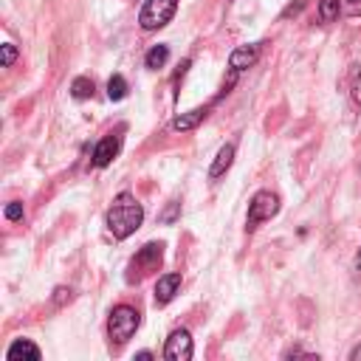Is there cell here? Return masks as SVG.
I'll use <instances>...</instances> for the list:
<instances>
[{
	"label": "cell",
	"instance_id": "obj_1",
	"mask_svg": "<svg viewBox=\"0 0 361 361\" xmlns=\"http://www.w3.org/2000/svg\"><path fill=\"white\" fill-rule=\"evenodd\" d=\"M144 220V206L130 195V192H122L113 206H110V212H107V229L116 240H125L130 237Z\"/></svg>",
	"mask_w": 361,
	"mask_h": 361
},
{
	"label": "cell",
	"instance_id": "obj_2",
	"mask_svg": "<svg viewBox=\"0 0 361 361\" xmlns=\"http://www.w3.org/2000/svg\"><path fill=\"white\" fill-rule=\"evenodd\" d=\"M178 9V0H147V6L138 14V23L144 32H156V28H164Z\"/></svg>",
	"mask_w": 361,
	"mask_h": 361
},
{
	"label": "cell",
	"instance_id": "obj_3",
	"mask_svg": "<svg viewBox=\"0 0 361 361\" xmlns=\"http://www.w3.org/2000/svg\"><path fill=\"white\" fill-rule=\"evenodd\" d=\"M138 311H133L130 305H118V308H113V313H110V339L116 342V344H125L136 330H138Z\"/></svg>",
	"mask_w": 361,
	"mask_h": 361
},
{
	"label": "cell",
	"instance_id": "obj_4",
	"mask_svg": "<svg viewBox=\"0 0 361 361\" xmlns=\"http://www.w3.org/2000/svg\"><path fill=\"white\" fill-rule=\"evenodd\" d=\"M277 212H280V198H277L274 192H257V195L251 198V203H249V218H246V223H249V229H257V223L271 220Z\"/></svg>",
	"mask_w": 361,
	"mask_h": 361
},
{
	"label": "cell",
	"instance_id": "obj_5",
	"mask_svg": "<svg viewBox=\"0 0 361 361\" xmlns=\"http://www.w3.org/2000/svg\"><path fill=\"white\" fill-rule=\"evenodd\" d=\"M161 260H164V246H161V243H147V246L136 254V260H133L130 268L138 271V277H144V274H149V271H158Z\"/></svg>",
	"mask_w": 361,
	"mask_h": 361
},
{
	"label": "cell",
	"instance_id": "obj_6",
	"mask_svg": "<svg viewBox=\"0 0 361 361\" xmlns=\"http://www.w3.org/2000/svg\"><path fill=\"white\" fill-rule=\"evenodd\" d=\"M164 358H169V361H189L192 358V336L187 330H175V333L167 339Z\"/></svg>",
	"mask_w": 361,
	"mask_h": 361
},
{
	"label": "cell",
	"instance_id": "obj_7",
	"mask_svg": "<svg viewBox=\"0 0 361 361\" xmlns=\"http://www.w3.org/2000/svg\"><path fill=\"white\" fill-rule=\"evenodd\" d=\"M118 147H122V138L118 136H105L99 144H96V149H94V164L96 167H107L116 156H118Z\"/></svg>",
	"mask_w": 361,
	"mask_h": 361
},
{
	"label": "cell",
	"instance_id": "obj_8",
	"mask_svg": "<svg viewBox=\"0 0 361 361\" xmlns=\"http://www.w3.org/2000/svg\"><path fill=\"white\" fill-rule=\"evenodd\" d=\"M180 288V274H164L156 282V305H169Z\"/></svg>",
	"mask_w": 361,
	"mask_h": 361
},
{
	"label": "cell",
	"instance_id": "obj_9",
	"mask_svg": "<svg viewBox=\"0 0 361 361\" xmlns=\"http://www.w3.org/2000/svg\"><path fill=\"white\" fill-rule=\"evenodd\" d=\"M257 56H260V45H240L231 51L229 65H231V71H243L257 63Z\"/></svg>",
	"mask_w": 361,
	"mask_h": 361
},
{
	"label": "cell",
	"instance_id": "obj_10",
	"mask_svg": "<svg viewBox=\"0 0 361 361\" xmlns=\"http://www.w3.org/2000/svg\"><path fill=\"white\" fill-rule=\"evenodd\" d=\"M6 358H9V361H20V358L40 361V358H43V353H40V347H37L32 339H17V342L6 350Z\"/></svg>",
	"mask_w": 361,
	"mask_h": 361
},
{
	"label": "cell",
	"instance_id": "obj_11",
	"mask_svg": "<svg viewBox=\"0 0 361 361\" xmlns=\"http://www.w3.org/2000/svg\"><path fill=\"white\" fill-rule=\"evenodd\" d=\"M206 113H209V107H195V110H189V113H180V116H175L172 127H175V130H192V127H198V125L203 122Z\"/></svg>",
	"mask_w": 361,
	"mask_h": 361
},
{
	"label": "cell",
	"instance_id": "obj_12",
	"mask_svg": "<svg viewBox=\"0 0 361 361\" xmlns=\"http://www.w3.org/2000/svg\"><path fill=\"white\" fill-rule=\"evenodd\" d=\"M231 161H234V144H226V147L220 149V153H218L212 169H209V178H220V175L231 167Z\"/></svg>",
	"mask_w": 361,
	"mask_h": 361
},
{
	"label": "cell",
	"instance_id": "obj_13",
	"mask_svg": "<svg viewBox=\"0 0 361 361\" xmlns=\"http://www.w3.org/2000/svg\"><path fill=\"white\" fill-rule=\"evenodd\" d=\"M167 59H169V48L167 45H153L147 51V68H153V71H158V68H164L167 65Z\"/></svg>",
	"mask_w": 361,
	"mask_h": 361
},
{
	"label": "cell",
	"instance_id": "obj_14",
	"mask_svg": "<svg viewBox=\"0 0 361 361\" xmlns=\"http://www.w3.org/2000/svg\"><path fill=\"white\" fill-rule=\"evenodd\" d=\"M71 96L74 99H90V96H94V79L76 76L74 85H71Z\"/></svg>",
	"mask_w": 361,
	"mask_h": 361
},
{
	"label": "cell",
	"instance_id": "obj_15",
	"mask_svg": "<svg viewBox=\"0 0 361 361\" xmlns=\"http://www.w3.org/2000/svg\"><path fill=\"white\" fill-rule=\"evenodd\" d=\"M342 12V0H319V17L322 23H333Z\"/></svg>",
	"mask_w": 361,
	"mask_h": 361
},
{
	"label": "cell",
	"instance_id": "obj_16",
	"mask_svg": "<svg viewBox=\"0 0 361 361\" xmlns=\"http://www.w3.org/2000/svg\"><path fill=\"white\" fill-rule=\"evenodd\" d=\"M107 96L113 99V102H122L125 96H127V82H125V76H110V82H107Z\"/></svg>",
	"mask_w": 361,
	"mask_h": 361
},
{
	"label": "cell",
	"instance_id": "obj_17",
	"mask_svg": "<svg viewBox=\"0 0 361 361\" xmlns=\"http://www.w3.org/2000/svg\"><path fill=\"white\" fill-rule=\"evenodd\" d=\"M350 94H353V102L361 107V65H350Z\"/></svg>",
	"mask_w": 361,
	"mask_h": 361
},
{
	"label": "cell",
	"instance_id": "obj_18",
	"mask_svg": "<svg viewBox=\"0 0 361 361\" xmlns=\"http://www.w3.org/2000/svg\"><path fill=\"white\" fill-rule=\"evenodd\" d=\"M14 59H17V48H14L12 43H3V45H0V65L9 68Z\"/></svg>",
	"mask_w": 361,
	"mask_h": 361
},
{
	"label": "cell",
	"instance_id": "obj_19",
	"mask_svg": "<svg viewBox=\"0 0 361 361\" xmlns=\"http://www.w3.org/2000/svg\"><path fill=\"white\" fill-rule=\"evenodd\" d=\"M6 218H9V220H23V203H20V200H12V203L6 206Z\"/></svg>",
	"mask_w": 361,
	"mask_h": 361
},
{
	"label": "cell",
	"instance_id": "obj_20",
	"mask_svg": "<svg viewBox=\"0 0 361 361\" xmlns=\"http://www.w3.org/2000/svg\"><path fill=\"white\" fill-rule=\"evenodd\" d=\"M178 212H180V203H175V200H172V203L167 206V212L161 215V223H175V218H178Z\"/></svg>",
	"mask_w": 361,
	"mask_h": 361
},
{
	"label": "cell",
	"instance_id": "obj_21",
	"mask_svg": "<svg viewBox=\"0 0 361 361\" xmlns=\"http://www.w3.org/2000/svg\"><path fill=\"white\" fill-rule=\"evenodd\" d=\"M65 299H71V291L68 288H56V305H63Z\"/></svg>",
	"mask_w": 361,
	"mask_h": 361
},
{
	"label": "cell",
	"instance_id": "obj_22",
	"mask_svg": "<svg viewBox=\"0 0 361 361\" xmlns=\"http://www.w3.org/2000/svg\"><path fill=\"white\" fill-rule=\"evenodd\" d=\"M136 358H138V361H149V358H153V353H147V350H144V353H138Z\"/></svg>",
	"mask_w": 361,
	"mask_h": 361
},
{
	"label": "cell",
	"instance_id": "obj_23",
	"mask_svg": "<svg viewBox=\"0 0 361 361\" xmlns=\"http://www.w3.org/2000/svg\"><path fill=\"white\" fill-rule=\"evenodd\" d=\"M350 358H353V361H361V347H355V350L350 353Z\"/></svg>",
	"mask_w": 361,
	"mask_h": 361
},
{
	"label": "cell",
	"instance_id": "obj_24",
	"mask_svg": "<svg viewBox=\"0 0 361 361\" xmlns=\"http://www.w3.org/2000/svg\"><path fill=\"white\" fill-rule=\"evenodd\" d=\"M347 3H353V14H358V9H361V6H358V0H347Z\"/></svg>",
	"mask_w": 361,
	"mask_h": 361
},
{
	"label": "cell",
	"instance_id": "obj_25",
	"mask_svg": "<svg viewBox=\"0 0 361 361\" xmlns=\"http://www.w3.org/2000/svg\"><path fill=\"white\" fill-rule=\"evenodd\" d=\"M355 268L361 271V251H358V257H355Z\"/></svg>",
	"mask_w": 361,
	"mask_h": 361
}]
</instances>
